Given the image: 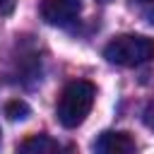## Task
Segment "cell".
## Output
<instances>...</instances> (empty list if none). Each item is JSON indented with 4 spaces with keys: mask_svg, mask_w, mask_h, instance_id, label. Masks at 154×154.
Wrapping results in <instances>:
<instances>
[{
    "mask_svg": "<svg viewBox=\"0 0 154 154\" xmlns=\"http://www.w3.org/2000/svg\"><path fill=\"white\" fill-rule=\"evenodd\" d=\"M94 96H96V89L91 82H84V79H75L70 82L60 99H58V106H55V116L60 120L63 128H77L87 120L91 106H94Z\"/></svg>",
    "mask_w": 154,
    "mask_h": 154,
    "instance_id": "1",
    "label": "cell"
},
{
    "mask_svg": "<svg viewBox=\"0 0 154 154\" xmlns=\"http://www.w3.org/2000/svg\"><path fill=\"white\" fill-rule=\"evenodd\" d=\"M103 58L120 67H135L149 63L154 58V38L142 34H120L108 41L103 48Z\"/></svg>",
    "mask_w": 154,
    "mask_h": 154,
    "instance_id": "2",
    "label": "cell"
},
{
    "mask_svg": "<svg viewBox=\"0 0 154 154\" xmlns=\"http://www.w3.org/2000/svg\"><path fill=\"white\" fill-rule=\"evenodd\" d=\"M82 12V0H43L41 2V17L53 26H65L77 19Z\"/></svg>",
    "mask_w": 154,
    "mask_h": 154,
    "instance_id": "3",
    "label": "cell"
},
{
    "mask_svg": "<svg viewBox=\"0 0 154 154\" xmlns=\"http://www.w3.org/2000/svg\"><path fill=\"white\" fill-rule=\"evenodd\" d=\"M135 140L128 132L108 130L101 132L94 142V154H135Z\"/></svg>",
    "mask_w": 154,
    "mask_h": 154,
    "instance_id": "4",
    "label": "cell"
},
{
    "mask_svg": "<svg viewBox=\"0 0 154 154\" xmlns=\"http://www.w3.org/2000/svg\"><path fill=\"white\" fill-rule=\"evenodd\" d=\"M60 144L48 137V135H31L26 137L19 147H17V154H58Z\"/></svg>",
    "mask_w": 154,
    "mask_h": 154,
    "instance_id": "5",
    "label": "cell"
},
{
    "mask_svg": "<svg viewBox=\"0 0 154 154\" xmlns=\"http://www.w3.org/2000/svg\"><path fill=\"white\" fill-rule=\"evenodd\" d=\"M29 113H31V108L22 99H14V101H7L5 103V116L10 120H24V118H29Z\"/></svg>",
    "mask_w": 154,
    "mask_h": 154,
    "instance_id": "6",
    "label": "cell"
},
{
    "mask_svg": "<svg viewBox=\"0 0 154 154\" xmlns=\"http://www.w3.org/2000/svg\"><path fill=\"white\" fill-rule=\"evenodd\" d=\"M142 120H144V125H147L149 130H154V101L144 106V111H142Z\"/></svg>",
    "mask_w": 154,
    "mask_h": 154,
    "instance_id": "7",
    "label": "cell"
},
{
    "mask_svg": "<svg viewBox=\"0 0 154 154\" xmlns=\"http://www.w3.org/2000/svg\"><path fill=\"white\" fill-rule=\"evenodd\" d=\"M14 5H17V0H0V14H10L14 10Z\"/></svg>",
    "mask_w": 154,
    "mask_h": 154,
    "instance_id": "8",
    "label": "cell"
},
{
    "mask_svg": "<svg viewBox=\"0 0 154 154\" xmlns=\"http://www.w3.org/2000/svg\"><path fill=\"white\" fill-rule=\"evenodd\" d=\"M58 154H77V149H75L72 144H65V147L60 144V149H58Z\"/></svg>",
    "mask_w": 154,
    "mask_h": 154,
    "instance_id": "9",
    "label": "cell"
},
{
    "mask_svg": "<svg viewBox=\"0 0 154 154\" xmlns=\"http://www.w3.org/2000/svg\"><path fill=\"white\" fill-rule=\"evenodd\" d=\"M137 2H154V0H137Z\"/></svg>",
    "mask_w": 154,
    "mask_h": 154,
    "instance_id": "10",
    "label": "cell"
}]
</instances>
